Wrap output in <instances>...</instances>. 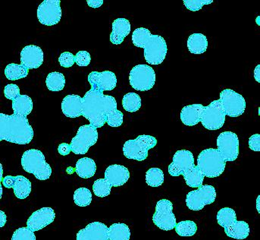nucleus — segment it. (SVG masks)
I'll return each mask as SVG.
<instances>
[{
    "instance_id": "obj_44",
    "label": "nucleus",
    "mask_w": 260,
    "mask_h": 240,
    "mask_svg": "<svg viewBox=\"0 0 260 240\" xmlns=\"http://www.w3.org/2000/svg\"><path fill=\"white\" fill-rule=\"evenodd\" d=\"M60 66L64 68H70L75 64V56L70 52H64L58 58Z\"/></svg>"
},
{
    "instance_id": "obj_31",
    "label": "nucleus",
    "mask_w": 260,
    "mask_h": 240,
    "mask_svg": "<svg viewBox=\"0 0 260 240\" xmlns=\"http://www.w3.org/2000/svg\"><path fill=\"white\" fill-rule=\"evenodd\" d=\"M183 176H184L186 184L191 188L201 187L204 183V178H205L204 173L196 166L187 173H184Z\"/></svg>"
},
{
    "instance_id": "obj_42",
    "label": "nucleus",
    "mask_w": 260,
    "mask_h": 240,
    "mask_svg": "<svg viewBox=\"0 0 260 240\" xmlns=\"http://www.w3.org/2000/svg\"><path fill=\"white\" fill-rule=\"evenodd\" d=\"M4 95L7 99L13 101L18 97L21 96L20 95V88L17 84H7L5 87Z\"/></svg>"
},
{
    "instance_id": "obj_8",
    "label": "nucleus",
    "mask_w": 260,
    "mask_h": 240,
    "mask_svg": "<svg viewBox=\"0 0 260 240\" xmlns=\"http://www.w3.org/2000/svg\"><path fill=\"white\" fill-rule=\"evenodd\" d=\"M98 128L92 125H84L78 129L76 136L71 141L72 152L75 155H85L98 140Z\"/></svg>"
},
{
    "instance_id": "obj_18",
    "label": "nucleus",
    "mask_w": 260,
    "mask_h": 240,
    "mask_svg": "<svg viewBox=\"0 0 260 240\" xmlns=\"http://www.w3.org/2000/svg\"><path fill=\"white\" fill-rule=\"evenodd\" d=\"M21 63L27 69H38L44 63V52L38 46H27L21 50Z\"/></svg>"
},
{
    "instance_id": "obj_27",
    "label": "nucleus",
    "mask_w": 260,
    "mask_h": 240,
    "mask_svg": "<svg viewBox=\"0 0 260 240\" xmlns=\"http://www.w3.org/2000/svg\"><path fill=\"white\" fill-rule=\"evenodd\" d=\"M14 114L27 116L33 110V101L27 95H21L12 101Z\"/></svg>"
},
{
    "instance_id": "obj_6",
    "label": "nucleus",
    "mask_w": 260,
    "mask_h": 240,
    "mask_svg": "<svg viewBox=\"0 0 260 240\" xmlns=\"http://www.w3.org/2000/svg\"><path fill=\"white\" fill-rule=\"evenodd\" d=\"M157 140L151 135H139L134 140H128L123 146V153L127 159L144 161L148 157V152L156 145Z\"/></svg>"
},
{
    "instance_id": "obj_49",
    "label": "nucleus",
    "mask_w": 260,
    "mask_h": 240,
    "mask_svg": "<svg viewBox=\"0 0 260 240\" xmlns=\"http://www.w3.org/2000/svg\"><path fill=\"white\" fill-rule=\"evenodd\" d=\"M254 78L258 83L260 82V65L256 66L254 70Z\"/></svg>"
},
{
    "instance_id": "obj_39",
    "label": "nucleus",
    "mask_w": 260,
    "mask_h": 240,
    "mask_svg": "<svg viewBox=\"0 0 260 240\" xmlns=\"http://www.w3.org/2000/svg\"><path fill=\"white\" fill-rule=\"evenodd\" d=\"M124 114L120 110H113L106 116V123L111 127H119L122 125Z\"/></svg>"
},
{
    "instance_id": "obj_10",
    "label": "nucleus",
    "mask_w": 260,
    "mask_h": 240,
    "mask_svg": "<svg viewBox=\"0 0 260 240\" xmlns=\"http://www.w3.org/2000/svg\"><path fill=\"white\" fill-rule=\"evenodd\" d=\"M216 191L215 188L209 185L200 187L198 190L191 191L186 197V204L190 210H202L207 204L215 202Z\"/></svg>"
},
{
    "instance_id": "obj_45",
    "label": "nucleus",
    "mask_w": 260,
    "mask_h": 240,
    "mask_svg": "<svg viewBox=\"0 0 260 240\" xmlns=\"http://www.w3.org/2000/svg\"><path fill=\"white\" fill-rule=\"evenodd\" d=\"M249 147L253 152L260 151V135L255 134L249 138Z\"/></svg>"
},
{
    "instance_id": "obj_26",
    "label": "nucleus",
    "mask_w": 260,
    "mask_h": 240,
    "mask_svg": "<svg viewBox=\"0 0 260 240\" xmlns=\"http://www.w3.org/2000/svg\"><path fill=\"white\" fill-rule=\"evenodd\" d=\"M224 229L226 235L229 237L235 239H244L250 234V227L245 221H235L230 227Z\"/></svg>"
},
{
    "instance_id": "obj_23",
    "label": "nucleus",
    "mask_w": 260,
    "mask_h": 240,
    "mask_svg": "<svg viewBox=\"0 0 260 240\" xmlns=\"http://www.w3.org/2000/svg\"><path fill=\"white\" fill-rule=\"evenodd\" d=\"M204 106L202 104H192L186 106L181 112V122L185 126H193L201 122Z\"/></svg>"
},
{
    "instance_id": "obj_24",
    "label": "nucleus",
    "mask_w": 260,
    "mask_h": 240,
    "mask_svg": "<svg viewBox=\"0 0 260 240\" xmlns=\"http://www.w3.org/2000/svg\"><path fill=\"white\" fill-rule=\"evenodd\" d=\"M208 41L203 34H193L187 40V48L193 54H202L207 51Z\"/></svg>"
},
{
    "instance_id": "obj_38",
    "label": "nucleus",
    "mask_w": 260,
    "mask_h": 240,
    "mask_svg": "<svg viewBox=\"0 0 260 240\" xmlns=\"http://www.w3.org/2000/svg\"><path fill=\"white\" fill-rule=\"evenodd\" d=\"M112 186L106 179L96 180L93 185V191L94 195L100 198H105L109 196L111 193Z\"/></svg>"
},
{
    "instance_id": "obj_3",
    "label": "nucleus",
    "mask_w": 260,
    "mask_h": 240,
    "mask_svg": "<svg viewBox=\"0 0 260 240\" xmlns=\"http://www.w3.org/2000/svg\"><path fill=\"white\" fill-rule=\"evenodd\" d=\"M132 42L137 47L144 49V58L148 64H161L166 59L168 47L159 35H153L148 29L139 27L132 34Z\"/></svg>"
},
{
    "instance_id": "obj_20",
    "label": "nucleus",
    "mask_w": 260,
    "mask_h": 240,
    "mask_svg": "<svg viewBox=\"0 0 260 240\" xmlns=\"http://www.w3.org/2000/svg\"><path fill=\"white\" fill-rule=\"evenodd\" d=\"M130 172L124 166L113 164L109 166L105 172V179L113 187L123 186L128 181Z\"/></svg>"
},
{
    "instance_id": "obj_51",
    "label": "nucleus",
    "mask_w": 260,
    "mask_h": 240,
    "mask_svg": "<svg viewBox=\"0 0 260 240\" xmlns=\"http://www.w3.org/2000/svg\"><path fill=\"white\" fill-rule=\"evenodd\" d=\"M259 198H260V197H259V196H258V198H257V200H256V209H257V211H258V213H260V211H259Z\"/></svg>"
},
{
    "instance_id": "obj_29",
    "label": "nucleus",
    "mask_w": 260,
    "mask_h": 240,
    "mask_svg": "<svg viewBox=\"0 0 260 240\" xmlns=\"http://www.w3.org/2000/svg\"><path fill=\"white\" fill-rule=\"evenodd\" d=\"M109 240H129L131 230L128 226L122 223H117L111 225L108 229Z\"/></svg>"
},
{
    "instance_id": "obj_46",
    "label": "nucleus",
    "mask_w": 260,
    "mask_h": 240,
    "mask_svg": "<svg viewBox=\"0 0 260 240\" xmlns=\"http://www.w3.org/2000/svg\"><path fill=\"white\" fill-rule=\"evenodd\" d=\"M58 152L62 156H66L72 152V147H71L70 144H67V143H61L58 145Z\"/></svg>"
},
{
    "instance_id": "obj_13",
    "label": "nucleus",
    "mask_w": 260,
    "mask_h": 240,
    "mask_svg": "<svg viewBox=\"0 0 260 240\" xmlns=\"http://www.w3.org/2000/svg\"><path fill=\"white\" fill-rule=\"evenodd\" d=\"M217 150L224 161H235L239 155V139L238 135L232 132H221L217 138Z\"/></svg>"
},
{
    "instance_id": "obj_17",
    "label": "nucleus",
    "mask_w": 260,
    "mask_h": 240,
    "mask_svg": "<svg viewBox=\"0 0 260 240\" xmlns=\"http://www.w3.org/2000/svg\"><path fill=\"white\" fill-rule=\"evenodd\" d=\"M55 214L51 207H43L32 214L27 221V226L33 232L39 231L53 222Z\"/></svg>"
},
{
    "instance_id": "obj_1",
    "label": "nucleus",
    "mask_w": 260,
    "mask_h": 240,
    "mask_svg": "<svg viewBox=\"0 0 260 240\" xmlns=\"http://www.w3.org/2000/svg\"><path fill=\"white\" fill-rule=\"evenodd\" d=\"M116 109L117 102L114 97L104 95V92L93 87L82 98V116L96 128L103 127L108 113Z\"/></svg>"
},
{
    "instance_id": "obj_12",
    "label": "nucleus",
    "mask_w": 260,
    "mask_h": 240,
    "mask_svg": "<svg viewBox=\"0 0 260 240\" xmlns=\"http://www.w3.org/2000/svg\"><path fill=\"white\" fill-rule=\"evenodd\" d=\"M225 116L221 101L217 100L204 107L201 123L204 127L209 130H218L224 126Z\"/></svg>"
},
{
    "instance_id": "obj_9",
    "label": "nucleus",
    "mask_w": 260,
    "mask_h": 240,
    "mask_svg": "<svg viewBox=\"0 0 260 240\" xmlns=\"http://www.w3.org/2000/svg\"><path fill=\"white\" fill-rule=\"evenodd\" d=\"M226 116L238 117L246 110V101L244 97L232 89H225L220 93V99Z\"/></svg>"
},
{
    "instance_id": "obj_19",
    "label": "nucleus",
    "mask_w": 260,
    "mask_h": 240,
    "mask_svg": "<svg viewBox=\"0 0 260 240\" xmlns=\"http://www.w3.org/2000/svg\"><path fill=\"white\" fill-rule=\"evenodd\" d=\"M108 229L103 223H91L78 231L76 240H109Z\"/></svg>"
},
{
    "instance_id": "obj_41",
    "label": "nucleus",
    "mask_w": 260,
    "mask_h": 240,
    "mask_svg": "<svg viewBox=\"0 0 260 240\" xmlns=\"http://www.w3.org/2000/svg\"><path fill=\"white\" fill-rule=\"evenodd\" d=\"M212 0H184V4L188 10L192 12L201 10L204 5L212 3Z\"/></svg>"
},
{
    "instance_id": "obj_22",
    "label": "nucleus",
    "mask_w": 260,
    "mask_h": 240,
    "mask_svg": "<svg viewBox=\"0 0 260 240\" xmlns=\"http://www.w3.org/2000/svg\"><path fill=\"white\" fill-rule=\"evenodd\" d=\"M131 23L126 18H117L112 22V32L110 41L115 45L121 44L124 38L130 34Z\"/></svg>"
},
{
    "instance_id": "obj_11",
    "label": "nucleus",
    "mask_w": 260,
    "mask_h": 240,
    "mask_svg": "<svg viewBox=\"0 0 260 240\" xmlns=\"http://www.w3.org/2000/svg\"><path fill=\"white\" fill-rule=\"evenodd\" d=\"M172 210L173 204L169 200L158 201L156 205V212L153 216V222L155 225L165 231L173 230L177 223Z\"/></svg>"
},
{
    "instance_id": "obj_40",
    "label": "nucleus",
    "mask_w": 260,
    "mask_h": 240,
    "mask_svg": "<svg viewBox=\"0 0 260 240\" xmlns=\"http://www.w3.org/2000/svg\"><path fill=\"white\" fill-rule=\"evenodd\" d=\"M12 240H36V236L28 227H21L14 232Z\"/></svg>"
},
{
    "instance_id": "obj_43",
    "label": "nucleus",
    "mask_w": 260,
    "mask_h": 240,
    "mask_svg": "<svg viewBox=\"0 0 260 240\" xmlns=\"http://www.w3.org/2000/svg\"><path fill=\"white\" fill-rule=\"evenodd\" d=\"M75 63L78 66H88L91 61L90 53L87 51H79L75 56Z\"/></svg>"
},
{
    "instance_id": "obj_28",
    "label": "nucleus",
    "mask_w": 260,
    "mask_h": 240,
    "mask_svg": "<svg viewBox=\"0 0 260 240\" xmlns=\"http://www.w3.org/2000/svg\"><path fill=\"white\" fill-rule=\"evenodd\" d=\"M12 189L17 198L24 199L29 196L31 192V183L24 176H15V183Z\"/></svg>"
},
{
    "instance_id": "obj_47",
    "label": "nucleus",
    "mask_w": 260,
    "mask_h": 240,
    "mask_svg": "<svg viewBox=\"0 0 260 240\" xmlns=\"http://www.w3.org/2000/svg\"><path fill=\"white\" fill-rule=\"evenodd\" d=\"M14 183H15V176H7L3 179V186L7 189H12Z\"/></svg>"
},
{
    "instance_id": "obj_7",
    "label": "nucleus",
    "mask_w": 260,
    "mask_h": 240,
    "mask_svg": "<svg viewBox=\"0 0 260 240\" xmlns=\"http://www.w3.org/2000/svg\"><path fill=\"white\" fill-rule=\"evenodd\" d=\"M129 81L135 90L139 92L150 91L156 83L154 69L148 65H137L131 71Z\"/></svg>"
},
{
    "instance_id": "obj_16",
    "label": "nucleus",
    "mask_w": 260,
    "mask_h": 240,
    "mask_svg": "<svg viewBox=\"0 0 260 240\" xmlns=\"http://www.w3.org/2000/svg\"><path fill=\"white\" fill-rule=\"evenodd\" d=\"M88 81L91 87L104 92L105 91H112L117 84L116 75L111 71L104 72H92L89 74Z\"/></svg>"
},
{
    "instance_id": "obj_4",
    "label": "nucleus",
    "mask_w": 260,
    "mask_h": 240,
    "mask_svg": "<svg viewBox=\"0 0 260 240\" xmlns=\"http://www.w3.org/2000/svg\"><path fill=\"white\" fill-rule=\"evenodd\" d=\"M21 166L26 172L35 175L38 179L47 180L51 176V167L46 162L45 157L40 150L26 151L21 157Z\"/></svg>"
},
{
    "instance_id": "obj_2",
    "label": "nucleus",
    "mask_w": 260,
    "mask_h": 240,
    "mask_svg": "<svg viewBox=\"0 0 260 240\" xmlns=\"http://www.w3.org/2000/svg\"><path fill=\"white\" fill-rule=\"evenodd\" d=\"M34 138V130L25 116L0 113V141L27 144Z\"/></svg>"
},
{
    "instance_id": "obj_5",
    "label": "nucleus",
    "mask_w": 260,
    "mask_h": 240,
    "mask_svg": "<svg viewBox=\"0 0 260 240\" xmlns=\"http://www.w3.org/2000/svg\"><path fill=\"white\" fill-rule=\"evenodd\" d=\"M225 166L226 161L217 149H206L198 156V167L205 177L215 178L221 176Z\"/></svg>"
},
{
    "instance_id": "obj_15",
    "label": "nucleus",
    "mask_w": 260,
    "mask_h": 240,
    "mask_svg": "<svg viewBox=\"0 0 260 240\" xmlns=\"http://www.w3.org/2000/svg\"><path fill=\"white\" fill-rule=\"evenodd\" d=\"M194 165V158L190 151L180 150L173 157L172 164L169 166V173L172 176H179L191 170Z\"/></svg>"
},
{
    "instance_id": "obj_48",
    "label": "nucleus",
    "mask_w": 260,
    "mask_h": 240,
    "mask_svg": "<svg viewBox=\"0 0 260 240\" xmlns=\"http://www.w3.org/2000/svg\"><path fill=\"white\" fill-rule=\"evenodd\" d=\"M87 3L90 7L96 9V8L101 7L104 4V1L103 0H87Z\"/></svg>"
},
{
    "instance_id": "obj_25",
    "label": "nucleus",
    "mask_w": 260,
    "mask_h": 240,
    "mask_svg": "<svg viewBox=\"0 0 260 240\" xmlns=\"http://www.w3.org/2000/svg\"><path fill=\"white\" fill-rule=\"evenodd\" d=\"M75 171L77 174L83 179L93 177L96 171V163L91 158H81L76 163Z\"/></svg>"
},
{
    "instance_id": "obj_35",
    "label": "nucleus",
    "mask_w": 260,
    "mask_h": 240,
    "mask_svg": "<svg viewBox=\"0 0 260 240\" xmlns=\"http://www.w3.org/2000/svg\"><path fill=\"white\" fill-rule=\"evenodd\" d=\"M177 234L183 237H189L196 234L198 231V225L192 221H181L175 226Z\"/></svg>"
},
{
    "instance_id": "obj_36",
    "label": "nucleus",
    "mask_w": 260,
    "mask_h": 240,
    "mask_svg": "<svg viewBox=\"0 0 260 240\" xmlns=\"http://www.w3.org/2000/svg\"><path fill=\"white\" fill-rule=\"evenodd\" d=\"M74 201L79 207H87L92 201V193L87 188H79L74 193Z\"/></svg>"
},
{
    "instance_id": "obj_33",
    "label": "nucleus",
    "mask_w": 260,
    "mask_h": 240,
    "mask_svg": "<svg viewBox=\"0 0 260 240\" xmlns=\"http://www.w3.org/2000/svg\"><path fill=\"white\" fill-rule=\"evenodd\" d=\"M237 221L236 212L230 207H224L218 211L217 214V221L223 228L230 227Z\"/></svg>"
},
{
    "instance_id": "obj_37",
    "label": "nucleus",
    "mask_w": 260,
    "mask_h": 240,
    "mask_svg": "<svg viewBox=\"0 0 260 240\" xmlns=\"http://www.w3.org/2000/svg\"><path fill=\"white\" fill-rule=\"evenodd\" d=\"M146 182L151 187H158L164 183V173L159 168H150L146 173Z\"/></svg>"
},
{
    "instance_id": "obj_21",
    "label": "nucleus",
    "mask_w": 260,
    "mask_h": 240,
    "mask_svg": "<svg viewBox=\"0 0 260 240\" xmlns=\"http://www.w3.org/2000/svg\"><path fill=\"white\" fill-rule=\"evenodd\" d=\"M61 110L67 117H80L82 116V98L79 95H68L61 103Z\"/></svg>"
},
{
    "instance_id": "obj_14",
    "label": "nucleus",
    "mask_w": 260,
    "mask_h": 240,
    "mask_svg": "<svg viewBox=\"0 0 260 240\" xmlns=\"http://www.w3.org/2000/svg\"><path fill=\"white\" fill-rule=\"evenodd\" d=\"M60 0H45L38 9V18L44 25L52 26L58 24L61 18Z\"/></svg>"
},
{
    "instance_id": "obj_30",
    "label": "nucleus",
    "mask_w": 260,
    "mask_h": 240,
    "mask_svg": "<svg viewBox=\"0 0 260 240\" xmlns=\"http://www.w3.org/2000/svg\"><path fill=\"white\" fill-rule=\"evenodd\" d=\"M29 69L23 65L10 63L5 69V75L11 81L26 78L28 75Z\"/></svg>"
},
{
    "instance_id": "obj_34",
    "label": "nucleus",
    "mask_w": 260,
    "mask_h": 240,
    "mask_svg": "<svg viewBox=\"0 0 260 240\" xmlns=\"http://www.w3.org/2000/svg\"><path fill=\"white\" fill-rule=\"evenodd\" d=\"M123 108L129 113L138 111L141 107V98L138 94L128 93L122 99Z\"/></svg>"
},
{
    "instance_id": "obj_32",
    "label": "nucleus",
    "mask_w": 260,
    "mask_h": 240,
    "mask_svg": "<svg viewBox=\"0 0 260 240\" xmlns=\"http://www.w3.org/2000/svg\"><path fill=\"white\" fill-rule=\"evenodd\" d=\"M46 84L51 92H60L66 85V78L60 72H53L47 75Z\"/></svg>"
},
{
    "instance_id": "obj_50",
    "label": "nucleus",
    "mask_w": 260,
    "mask_h": 240,
    "mask_svg": "<svg viewBox=\"0 0 260 240\" xmlns=\"http://www.w3.org/2000/svg\"><path fill=\"white\" fill-rule=\"evenodd\" d=\"M0 214H1V223H0V227H3L6 224V215L3 211L0 212Z\"/></svg>"
}]
</instances>
